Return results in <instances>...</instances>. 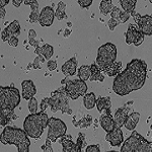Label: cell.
<instances>
[{"label": "cell", "mask_w": 152, "mask_h": 152, "mask_svg": "<svg viewBox=\"0 0 152 152\" xmlns=\"http://www.w3.org/2000/svg\"><path fill=\"white\" fill-rule=\"evenodd\" d=\"M21 3H23L21 0H13V1H12V4H13V6H15V7H19Z\"/></svg>", "instance_id": "cell-48"}, {"label": "cell", "mask_w": 152, "mask_h": 152, "mask_svg": "<svg viewBox=\"0 0 152 152\" xmlns=\"http://www.w3.org/2000/svg\"><path fill=\"white\" fill-rule=\"evenodd\" d=\"M129 102H127L124 107H120L116 111V114H115V122H116V125L118 127H123L125 125V122H126L127 118H128V112H129V107H128Z\"/></svg>", "instance_id": "cell-17"}, {"label": "cell", "mask_w": 152, "mask_h": 152, "mask_svg": "<svg viewBox=\"0 0 152 152\" xmlns=\"http://www.w3.org/2000/svg\"><path fill=\"white\" fill-rule=\"evenodd\" d=\"M129 18H130V14L125 12L124 10H122L121 16H120V23H125Z\"/></svg>", "instance_id": "cell-40"}, {"label": "cell", "mask_w": 152, "mask_h": 152, "mask_svg": "<svg viewBox=\"0 0 152 152\" xmlns=\"http://www.w3.org/2000/svg\"><path fill=\"white\" fill-rule=\"evenodd\" d=\"M99 123L102 128L107 133H110L114 130L116 126L115 119L112 117L111 111H104L102 113V116L99 118Z\"/></svg>", "instance_id": "cell-14"}, {"label": "cell", "mask_w": 152, "mask_h": 152, "mask_svg": "<svg viewBox=\"0 0 152 152\" xmlns=\"http://www.w3.org/2000/svg\"><path fill=\"white\" fill-rule=\"evenodd\" d=\"M15 115L13 111H9V110H0V124L2 127H6L7 124L12 120L16 119Z\"/></svg>", "instance_id": "cell-21"}, {"label": "cell", "mask_w": 152, "mask_h": 152, "mask_svg": "<svg viewBox=\"0 0 152 152\" xmlns=\"http://www.w3.org/2000/svg\"><path fill=\"white\" fill-rule=\"evenodd\" d=\"M90 75H91L90 66L82 65L81 67L79 68V70H78V78L83 80V81H86L87 79H89Z\"/></svg>", "instance_id": "cell-31"}, {"label": "cell", "mask_w": 152, "mask_h": 152, "mask_svg": "<svg viewBox=\"0 0 152 152\" xmlns=\"http://www.w3.org/2000/svg\"><path fill=\"white\" fill-rule=\"evenodd\" d=\"M65 9H66V3L63 1H60L58 3L57 9H56V11H55V18L59 19V20H62V19L67 18Z\"/></svg>", "instance_id": "cell-30"}, {"label": "cell", "mask_w": 152, "mask_h": 152, "mask_svg": "<svg viewBox=\"0 0 152 152\" xmlns=\"http://www.w3.org/2000/svg\"><path fill=\"white\" fill-rule=\"evenodd\" d=\"M1 142L8 145H15L18 152H29L31 140L26 131L18 127L6 126L2 131Z\"/></svg>", "instance_id": "cell-2"}, {"label": "cell", "mask_w": 152, "mask_h": 152, "mask_svg": "<svg viewBox=\"0 0 152 152\" xmlns=\"http://www.w3.org/2000/svg\"><path fill=\"white\" fill-rule=\"evenodd\" d=\"M120 152H152V142L147 141L138 132L134 131L124 142Z\"/></svg>", "instance_id": "cell-4"}, {"label": "cell", "mask_w": 152, "mask_h": 152, "mask_svg": "<svg viewBox=\"0 0 152 152\" xmlns=\"http://www.w3.org/2000/svg\"><path fill=\"white\" fill-rule=\"evenodd\" d=\"M60 144L62 145L63 152H71L74 149L76 143H73L70 135H65L60 138Z\"/></svg>", "instance_id": "cell-25"}, {"label": "cell", "mask_w": 152, "mask_h": 152, "mask_svg": "<svg viewBox=\"0 0 152 152\" xmlns=\"http://www.w3.org/2000/svg\"><path fill=\"white\" fill-rule=\"evenodd\" d=\"M85 152H100L99 146L96 144H92V145H88L85 148Z\"/></svg>", "instance_id": "cell-39"}, {"label": "cell", "mask_w": 152, "mask_h": 152, "mask_svg": "<svg viewBox=\"0 0 152 152\" xmlns=\"http://www.w3.org/2000/svg\"><path fill=\"white\" fill-rule=\"evenodd\" d=\"M136 3H137L136 0H120V5L123 7L124 11L127 12L130 15L135 11Z\"/></svg>", "instance_id": "cell-27"}, {"label": "cell", "mask_w": 152, "mask_h": 152, "mask_svg": "<svg viewBox=\"0 0 152 152\" xmlns=\"http://www.w3.org/2000/svg\"><path fill=\"white\" fill-rule=\"evenodd\" d=\"M114 5L111 1H107V0H102L100 1V4H99V10H100V13L102 15H107L110 14L111 12L113 11L114 9Z\"/></svg>", "instance_id": "cell-29"}, {"label": "cell", "mask_w": 152, "mask_h": 152, "mask_svg": "<svg viewBox=\"0 0 152 152\" xmlns=\"http://www.w3.org/2000/svg\"><path fill=\"white\" fill-rule=\"evenodd\" d=\"M107 152H118V151H107Z\"/></svg>", "instance_id": "cell-51"}, {"label": "cell", "mask_w": 152, "mask_h": 152, "mask_svg": "<svg viewBox=\"0 0 152 152\" xmlns=\"http://www.w3.org/2000/svg\"><path fill=\"white\" fill-rule=\"evenodd\" d=\"M61 84L63 85L65 91L67 92V94L69 95L71 99L75 100L77 99L79 96H84L86 94L87 91V84L85 81H83L81 79H74L71 80L68 77H66L65 79L61 80Z\"/></svg>", "instance_id": "cell-8"}, {"label": "cell", "mask_w": 152, "mask_h": 152, "mask_svg": "<svg viewBox=\"0 0 152 152\" xmlns=\"http://www.w3.org/2000/svg\"><path fill=\"white\" fill-rule=\"evenodd\" d=\"M76 69H77V60L75 57H72L69 59L68 61H66L64 64L62 65V73L64 75L68 76H72L76 73Z\"/></svg>", "instance_id": "cell-19"}, {"label": "cell", "mask_w": 152, "mask_h": 152, "mask_svg": "<svg viewBox=\"0 0 152 152\" xmlns=\"http://www.w3.org/2000/svg\"><path fill=\"white\" fill-rule=\"evenodd\" d=\"M125 36H126V43L128 45L133 44L136 47H138L144 41V34L135 24H130Z\"/></svg>", "instance_id": "cell-11"}, {"label": "cell", "mask_w": 152, "mask_h": 152, "mask_svg": "<svg viewBox=\"0 0 152 152\" xmlns=\"http://www.w3.org/2000/svg\"><path fill=\"white\" fill-rule=\"evenodd\" d=\"M116 59H117L116 46L112 43H105L99 48L95 63L99 67V69L104 72L107 68H110L116 62Z\"/></svg>", "instance_id": "cell-6"}, {"label": "cell", "mask_w": 152, "mask_h": 152, "mask_svg": "<svg viewBox=\"0 0 152 152\" xmlns=\"http://www.w3.org/2000/svg\"><path fill=\"white\" fill-rule=\"evenodd\" d=\"M48 137L51 142H56L59 138L66 135L67 126L62 120L57 118H50L48 121Z\"/></svg>", "instance_id": "cell-9"}, {"label": "cell", "mask_w": 152, "mask_h": 152, "mask_svg": "<svg viewBox=\"0 0 152 152\" xmlns=\"http://www.w3.org/2000/svg\"><path fill=\"white\" fill-rule=\"evenodd\" d=\"M5 14H6L5 8H0V18H1V19H3L5 18Z\"/></svg>", "instance_id": "cell-49"}, {"label": "cell", "mask_w": 152, "mask_h": 152, "mask_svg": "<svg viewBox=\"0 0 152 152\" xmlns=\"http://www.w3.org/2000/svg\"><path fill=\"white\" fill-rule=\"evenodd\" d=\"M8 44H9V46H11V47H18V38H12L10 39V40L8 41Z\"/></svg>", "instance_id": "cell-44"}, {"label": "cell", "mask_w": 152, "mask_h": 152, "mask_svg": "<svg viewBox=\"0 0 152 152\" xmlns=\"http://www.w3.org/2000/svg\"><path fill=\"white\" fill-rule=\"evenodd\" d=\"M121 13H122V10L119 8V7H114L113 11L111 12V15H112V18L116 19L118 23H120V16H121Z\"/></svg>", "instance_id": "cell-36"}, {"label": "cell", "mask_w": 152, "mask_h": 152, "mask_svg": "<svg viewBox=\"0 0 152 152\" xmlns=\"http://www.w3.org/2000/svg\"><path fill=\"white\" fill-rule=\"evenodd\" d=\"M54 18H55L54 9L51 6H45L41 10L39 23H40L42 26H50L53 24Z\"/></svg>", "instance_id": "cell-13"}, {"label": "cell", "mask_w": 152, "mask_h": 152, "mask_svg": "<svg viewBox=\"0 0 152 152\" xmlns=\"http://www.w3.org/2000/svg\"><path fill=\"white\" fill-rule=\"evenodd\" d=\"M83 104L86 110H92L96 105V97L94 92L86 94L83 96Z\"/></svg>", "instance_id": "cell-26"}, {"label": "cell", "mask_w": 152, "mask_h": 152, "mask_svg": "<svg viewBox=\"0 0 152 152\" xmlns=\"http://www.w3.org/2000/svg\"><path fill=\"white\" fill-rule=\"evenodd\" d=\"M49 118L45 112L31 114L23 122V130L31 138L38 139L42 136L44 129L48 126Z\"/></svg>", "instance_id": "cell-3"}, {"label": "cell", "mask_w": 152, "mask_h": 152, "mask_svg": "<svg viewBox=\"0 0 152 152\" xmlns=\"http://www.w3.org/2000/svg\"><path fill=\"white\" fill-rule=\"evenodd\" d=\"M49 105V97H46V99H43V100L41 102V112H45L47 110V107Z\"/></svg>", "instance_id": "cell-41"}, {"label": "cell", "mask_w": 152, "mask_h": 152, "mask_svg": "<svg viewBox=\"0 0 152 152\" xmlns=\"http://www.w3.org/2000/svg\"><path fill=\"white\" fill-rule=\"evenodd\" d=\"M70 99H71L69 95L67 94L64 87L62 86L51 94V97H49V107H51V111L53 113L61 111L65 114L71 115L72 110L69 105Z\"/></svg>", "instance_id": "cell-5"}, {"label": "cell", "mask_w": 152, "mask_h": 152, "mask_svg": "<svg viewBox=\"0 0 152 152\" xmlns=\"http://www.w3.org/2000/svg\"><path fill=\"white\" fill-rule=\"evenodd\" d=\"M28 43L31 44V46L35 47L36 49L39 48V41H37L36 39H29L28 40Z\"/></svg>", "instance_id": "cell-45"}, {"label": "cell", "mask_w": 152, "mask_h": 152, "mask_svg": "<svg viewBox=\"0 0 152 152\" xmlns=\"http://www.w3.org/2000/svg\"><path fill=\"white\" fill-rule=\"evenodd\" d=\"M28 111L31 112V114H36L37 111H38V102L35 97L31 99L28 100Z\"/></svg>", "instance_id": "cell-35"}, {"label": "cell", "mask_w": 152, "mask_h": 152, "mask_svg": "<svg viewBox=\"0 0 152 152\" xmlns=\"http://www.w3.org/2000/svg\"><path fill=\"white\" fill-rule=\"evenodd\" d=\"M150 3H151V4H152V0H150Z\"/></svg>", "instance_id": "cell-52"}, {"label": "cell", "mask_w": 152, "mask_h": 152, "mask_svg": "<svg viewBox=\"0 0 152 152\" xmlns=\"http://www.w3.org/2000/svg\"><path fill=\"white\" fill-rule=\"evenodd\" d=\"M70 34H71V31H70V29H68V28H67V29H65L64 34H63V37H64V38H67V37L69 36Z\"/></svg>", "instance_id": "cell-50"}, {"label": "cell", "mask_w": 152, "mask_h": 152, "mask_svg": "<svg viewBox=\"0 0 152 152\" xmlns=\"http://www.w3.org/2000/svg\"><path fill=\"white\" fill-rule=\"evenodd\" d=\"M36 54L37 55H41L43 56L44 58L46 59V60H50V58L53 56L54 54V49L51 45H48V44H46V45H44L43 47H39L36 49Z\"/></svg>", "instance_id": "cell-24"}, {"label": "cell", "mask_w": 152, "mask_h": 152, "mask_svg": "<svg viewBox=\"0 0 152 152\" xmlns=\"http://www.w3.org/2000/svg\"><path fill=\"white\" fill-rule=\"evenodd\" d=\"M122 69V62L121 61H116V62L113 64L111 67L107 68V70L104 71V73L110 77H114V76H117L118 74H120V71Z\"/></svg>", "instance_id": "cell-28"}, {"label": "cell", "mask_w": 152, "mask_h": 152, "mask_svg": "<svg viewBox=\"0 0 152 152\" xmlns=\"http://www.w3.org/2000/svg\"><path fill=\"white\" fill-rule=\"evenodd\" d=\"M139 119H140V114L139 113L134 112L132 114H130L128 118H127L126 122H125V128L127 130H130V131H133L136 128L137 124H138Z\"/></svg>", "instance_id": "cell-20"}, {"label": "cell", "mask_w": 152, "mask_h": 152, "mask_svg": "<svg viewBox=\"0 0 152 152\" xmlns=\"http://www.w3.org/2000/svg\"><path fill=\"white\" fill-rule=\"evenodd\" d=\"M47 67L50 71H54V70H56V68H57V63H56V61L49 60L47 63Z\"/></svg>", "instance_id": "cell-42"}, {"label": "cell", "mask_w": 152, "mask_h": 152, "mask_svg": "<svg viewBox=\"0 0 152 152\" xmlns=\"http://www.w3.org/2000/svg\"><path fill=\"white\" fill-rule=\"evenodd\" d=\"M96 107L99 112L102 113L104 111H111L112 102L109 96H99L96 99Z\"/></svg>", "instance_id": "cell-22"}, {"label": "cell", "mask_w": 152, "mask_h": 152, "mask_svg": "<svg viewBox=\"0 0 152 152\" xmlns=\"http://www.w3.org/2000/svg\"><path fill=\"white\" fill-rule=\"evenodd\" d=\"M78 4L82 8H89V6L92 4V0H78Z\"/></svg>", "instance_id": "cell-38"}, {"label": "cell", "mask_w": 152, "mask_h": 152, "mask_svg": "<svg viewBox=\"0 0 152 152\" xmlns=\"http://www.w3.org/2000/svg\"><path fill=\"white\" fill-rule=\"evenodd\" d=\"M90 70H91V75H90V78H89L90 81L104 82V77L102 73V70L99 69V67L96 65V63L95 62L90 65Z\"/></svg>", "instance_id": "cell-23"}, {"label": "cell", "mask_w": 152, "mask_h": 152, "mask_svg": "<svg viewBox=\"0 0 152 152\" xmlns=\"http://www.w3.org/2000/svg\"><path fill=\"white\" fill-rule=\"evenodd\" d=\"M105 140L109 141L111 143L112 146H120L124 141V136L123 132L120 127H118L117 125L115 126L114 130L112 132L107 134L105 136Z\"/></svg>", "instance_id": "cell-15"}, {"label": "cell", "mask_w": 152, "mask_h": 152, "mask_svg": "<svg viewBox=\"0 0 152 152\" xmlns=\"http://www.w3.org/2000/svg\"><path fill=\"white\" fill-rule=\"evenodd\" d=\"M86 146V140H85V135L83 133L78 134L77 142L75 144V147L71 152H82V149Z\"/></svg>", "instance_id": "cell-33"}, {"label": "cell", "mask_w": 152, "mask_h": 152, "mask_svg": "<svg viewBox=\"0 0 152 152\" xmlns=\"http://www.w3.org/2000/svg\"><path fill=\"white\" fill-rule=\"evenodd\" d=\"M92 123V117L87 115V116L83 117L81 120H79V122H76L75 120H73V124L77 128H88Z\"/></svg>", "instance_id": "cell-32"}, {"label": "cell", "mask_w": 152, "mask_h": 152, "mask_svg": "<svg viewBox=\"0 0 152 152\" xmlns=\"http://www.w3.org/2000/svg\"><path fill=\"white\" fill-rule=\"evenodd\" d=\"M147 64L141 59H133L127 64L126 69L116 76L113 90L120 96H125L143 87L146 81Z\"/></svg>", "instance_id": "cell-1"}, {"label": "cell", "mask_w": 152, "mask_h": 152, "mask_svg": "<svg viewBox=\"0 0 152 152\" xmlns=\"http://www.w3.org/2000/svg\"><path fill=\"white\" fill-rule=\"evenodd\" d=\"M37 38V33L35 29H29L28 31V40L29 39H36Z\"/></svg>", "instance_id": "cell-46"}, {"label": "cell", "mask_w": 152, "mask_h": 152, "mask_svg": "<svg viewBox=\"0 0 152 152\" xmlns=\"http://www.w3.org/2000/svg\"><path fill=\"white\" fill-rule=\"evenodd\" d=\"M21 86H23V99H24L29 100L37 94V88L31 80H23L21 82Z\"/></svg>", "instance_id": "cell-16"}, {"label": "cell", "mask_w": 152, "mask_h": 152, "mask_svg": "<svg viewBox=\"0 0 152 152\" xmlns=\"http://www.w3.org/2000/svg\"><path fill=\"white\" fill-rule=\"evenodd\" d=\"M119 24V23L116 20V19H114V18H111V19L109 20V23H107V26H109V28L111 29V31H114L115 29V28Z\"/></svg>", "instance_id": "cell-43"}, {"label": "cell", "mask_w": 152, "mask_h": 152, "mask_svg": "<svg viewBox=\"0 0 152 152\" xmlns=\"http://www.w3.org/2000/svg\"><path fill=\"white\" fill-rule=\"evenodd\" d=\"M150 128H151V130H152V125H151V126H150Z\"/></svg>", "instance_id": "cell-53"}, {"label": "cell", "mask_w": 152, "mask_h": 152, "mask_svg": "<svg viewBox=\"0 0 152 152\" xmlns=\"http://www.w3.org/2000/svg\"><path fill=\"white\" fill-rule=\"evenodd\" d=\"M20 104V94L15 87L1 86L0 87V110L14 111Z\"/></svg>", "instance_id": "cell-7"}, {"label": "cell", "mask_w": 152, "mask_h": 152, "mask_svg": "<svg viewBox=\"0 0 152 152\" xmlns=\"http://www.w3.org/2000/svg\"><path fill=\"white\" fill-rule=\"evenodd\" d=\"M131 15L134 18L137 26L144 34V36H152V15H141L136 11H134Z\"/></svg>", "instance_id": "cell-10"}, {"label": "cell", "mask_w": 152, "mask_h": 152, "mask_svg": "<svg viewBox=\"0 0 152 152\" xmlns=\"http://www.w3.org/2000/svg\"><path fill=\"white\" fill-rule=\"evenodd\" d=\"M45 61H46V59L44 58L43 56H41V55L37 56L33 62V68H35V69H41L42 65H43V63H45Z\"/></svg>", "instance_id": "cell-34"}, {"label": "cell", "mask_w": 152, "mask_h": 152, "mask_svg": "<svg viewBox=\"0 0 152 152\" xmlns=\"http://www.w3.org/2000/svg\"><path fill=\"white\" fill-rule=\"evenodd\" d=\"M9 3V0H0V8H4V6Z\"/></svg>", "instance_id": "cell-47"}, {"label": "cell", "mask_w": 152, "mask_h": 152, "mask_svg": "<svg viewBox=\"0 0 152 152\" xmlns=\"http://www.w3.org/2000/svg\"><path fill=\"white\" fill-rule=\"evenodd\" d=\"M24 4L31 6V14H29V23H36L40 19V13L39 12V2L37 0H26L23 2Z\"/></svg>", "instance_id": "cell-18"}, {"label": "cell", "mask_w": 152, "mask_h": 152, "mask_svg": "<svg viewBox=\"0 0 152 152\" xmlns=\"http://www.w3.org/2000/svg\"><path fill=\"white\" fill-rule=\"evenodd\" d=\"M19 35H20V24L18 20H13L2 31L1 39L3 42H8L12 38H18Z\"/></svg>", "instance_id": "cell-12"}, {"label": "cell", "mask_w": 152, "mask_h": 152, "mask_svg": "<svg viewBox=\"0 0 152 152\" xmlns=\"http://www.w3.org/2000/svg\"><path fill=\"white\" fill-rule=\"evenodd\" d=\"M42 150H43V152H53V148L51 146V140H49L48 138L46 139L45 145L42 146Z\"/></svg>", "instance_id": "cell-37"}]
</instances>
